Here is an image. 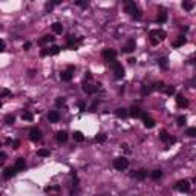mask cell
Returning <instances> with one entry per match:
<instances>
[{
  "mask_svg": "<svg viewBox=\"0 0 196 196\" xmlns=\"http://www.w3.org/2000/svg\"><path fill=\"white\" fill-rule=\"evenodd\" d=\"M124 9H126V12H129L133 18H136V20H139V18H141V11H139V8L136 6V3H135V2H126Z\"/></svg>",
  "mask_w": 196,
  "mask_h": 196,
  "instance_id": "1",
  "label": "cell"
},
{
  "mask_svg": "<svg viewBox=\"0 0 196 196\" xmlns=\"http://www.w3.org/2000/svg\"><path fill=\"white\" fill-rule=\"evenodd\" d=\"M90 80H92V75H90V74L87 72V75H86V78H84V83H83V90L86 92V93H95L96 90H98V86H100V84H92L90 83Z\"/></svg>",
  "mask_w": 196,
  "mask_h": 196,
  "instance_id": "2",
  "label": "cell"
},
{
  "mask_svg": "<svg viewBox=\"0 0 196 196\" xmlns=\"http://www.w3.org/2000/svg\"><path fill=\"white\" fill-rule=\"evenodd\" d=\"M112 69H113V77H115L116 80H121L122 77H124V67H122L121 63L112 61Z\"/></svg>",
  "mask_w": 196,
  "mask_h": 196,
  "instance_id": "3",
  "label": "cell"
},
{
  "mask_svg": "<svg viewBox=\"0 0 196 196\" xmlns=\"http://www.w3.org/2000/svg\"><path fill=\"white\" fill-rule=\"evenodd\" d=\"M113 167H115L116 170H119V172L126 170V168L129 167V159H126L124 156L116 158V159H113Z\"/></svg>",
  "mask_w": 196,
  "mask_h": 196,
  "instance_id": "4",
  "label": "cell"
},
{
  "mask_svg": "<svg viewBox=\"0 0 196 196\" xmlns=\"http://www.w3.org/2000/svg\"><path fill=\"white\" fill-rule=\"evenodd\" d=\"M101 55H103V58H104L107 63H112V61H115V58H116V51H115V49H104Z\"/></svg>",
  "mask_w": 196,
  "mask_h": 196,
  "instance_id": "5",
  "label": "cell"
},
{
  "mask_svg": "<svg viewBox=\"0 0 196 196\" xmlns=\"http://www.w3.org/2000/svg\"><path fill=\"white\" fill-rule=\"evenodd\" d=\"M175 190H178V191H181V193H187V191L190 190V182H188L187 179L178 181V182L175 184Z\"/></svg>",
  "mask_w": 196,
  "mask_h": 196,
  "instance_id": "6",
  "label": "cell"
},
{
  "mask_svg": "<svg viewBox=\"0 0 196 196\" xmlns=\"http://www.w3.org/2000/svg\"><path fill=\"white\" fill-rule=\"evenodd\" d=\"M149 35L153 37V38H156V40L159 41V40H164V38H165V31H162V29H152V31L149 32Z\"/></svg>",
  "mask_w": 196,
  "mask_h": 196,
  "instance_id": "7",
  "label": "cell"
},
{
  "mask_svg": "<svg viewBox=\"0 0 196 196\" xmlns=\"http://www.w3.org/2000/svg\"><path fill=\"white\" fill-rule=\"evenodd\" d=\"M29 139L34 141V142L40 141V139H41V132H40L37 127H32V129L29 130Z\"/></svg>",
  "mask_w": 196,
  "mask_h": 196,
  "instance_id": "8",
  "label": "cell"
},
{
  "mask_svg": "<svg viewBox=\"0 0 196 196\" xmlns=\"http://www.w3.org/2000/svg\"><path fill=\"white\" fill-rule=\"evenodd\" d=\"M135 47H136L135 40H133V38H129V40H127V43L124 44V47H122V51L129 54V52H133V51H135Z\"/></svg>",
  "mask_w": 196,
  "mask_h": 196,
  "instance_id": "9",
  "label": "cell"
},
{
  "mask_svg": "<svg viewBox=\"0 0 196 196\" xmlns=\"http://www.w3.org/2000/svg\"><path fill=\"white\" fill-rule=\"evenodd\" d=\"M141 118L144 119V126H145L147 129H152V127H155V121H153L150 116H147L144 112H141Z\"/></svg>",
  "mask_w": 196,
  "mask_h": 196,
  "instance_id": "10",
  "label": "cell"
},
{
  "mask_svg": "<svg viewBox=\"0 0 196 196\" xmlns=\"http://www.w3.org/2000/svg\"><path fill=\"white\" fill-rule=\"evenodd\" d=\"M176 104H178V107H187L188 106V100L182 93H178L176 95Z\"/></svg>",
  "mask_w": 196,
  "mask_h": 196,
  "instance_id": "11",
  "label": "cell"
},
{
  "mask_svg": "<svg viewBox=\"0 0 196 196\" xmlns=\"http://www.w3.org/2000/svg\"><path fill=\"white\" fill-rule=\"evenodd\" d=\"M47 119H49V122H58L60 121V113L57 110H51L47 113Z\"/></svg>",
  "mask_w": 196,
  "mask_h": 196,
  "instance_id": "12",
  "label": "cell"
},
{
  "mask_svg": "<svg viewBox=\"0 0 196 196\" xmlns=\"http://www.w3.org/2000/svg\"><path fill=\"white\" fill-rule=\"evenodd\" d=\"M14 167L17 170V173H18V172H21V170H24V167H26V161H24V158H17Z\"/></svg>",
  "mask_w": 196,
  "mask_h": 196,
  "instance_id": "13",
  "label": "cell"
},
{
  "mask_svg": "<svg viewBox=\"0 0 196 196\" xmlns=\"http://www.w3.org/2000/svg\"><path fill=\"white\" fill-rule=\"evenodd\" d=\"M15 173H17L15 167H8V168H5V172H3V178H5V179H9V178H12Z\"/></svg>",
  "mask_w": 196,
  "mask_h": 196,
  "instance_id": "14",
  "label": "cell"
},
{
  "mask_svg": "<svg viewBox=\"0 0 196 196\" xmlns=\"http://www.w3.org/2000/svg\"><path fill=\"white\" fill-rule=\"evenodd\" d=\"M60 78H61V81H70L72 80V72L70 70H63L60 74Z\"/></svg>",
  "mask_w": 196,
  "mask_h": 196,
  "instance_id": "15",
  "label": "cell"
},
{
  "mask_svg": "<svg viewBox=\"0 0 196 196\" xmlns=\"http://www.w3.org/2000/svg\"><path fill=\"white\" fill-rule=\"evenodd\" d=\"M156 20H158V23H164L165 20H167V12H165V9H159V14H158V17H156Z\"/></svg>",
  "mask_w": 196,
  "mask_h": 196,
  "instance_id": "16",
  "label": "cell"
},
{
  "mask_svg": "<svg viewBox=\"0 0 196 196\" xmlns=\"http://www.w3.org/2000/svg\"><path fill=\"white\" fill-rule=\"evenodd\" d=\"M55 138H57V141H58V142H66V141H67V133H66L64 130H60V132L57 133V136H55Z\"/></svg>",
  "mask_w": 196,
  "mask_h": 196,
  "instance_id": "17",
  "label": "cell"
},
{
  "mask_svg": "<svg viewBox=\"0 0 196 196\" xmlns=\"http://www.w3.org/2000/svg\"><path fill=\"white\" fill-rule=\"evenodd\" d=\"M52 31H54L55 34H61V32H63V24H61L60 21L52 23Z\"/></svg>",
  "mask_w": 196,
  "mask_h": 196,
  "instance_id": "18",
  "label": "cell"
},
{
  "mask_svg": "<svg viewBox=\"0 0 196 196\" xmlns=\"http://www.w3.org/2000/svg\"><path fill=\"white\" fill-rule=\"evenodd\" d=\"M185 41H187V40H185V37H184V35H179V37H178V38L173 41V46H175V47L184 46V44H185Z\"/></svg>",
  "mask_w": 196,
  "mask_h": 196,
  "instance_id": "19",
  "label": "cell"
},
{
  "mask_svg": "<svg viewBox=\"0 0 196 196\" xmlns=\"http://www.w3.org/2000/svg\"><path fill=\"white\" fill-rule=\"evenodd\" d=\"M158 64H159V67H162V69H168V58H167V57L158 58Z\"/></svg>",
  "mask_w": 196,
  "mask_h": 196,
  "instance_id": "20",
  "label": "cell"
},
{
  "mask_svg": "<svg viewBox=\"0 0 196 196\" xmlns=\"http://www.w3.org/2000/svg\"><path fill=\"white\" fill-rule=\"evenodd\" d=\"M150 89H152V90H164V89H165V84H164V81H156V83L152 84Z\"/></svg>",
  "mask_w": 196,
  "mask_h": 196,
  "instance_id": "21",
  "label": "cell"
},
{
  "mask_svg": "<svg viewBox=\"0 0 196 196\" xmlns=\"http://www.w3.org/2000/svg\"><path fill=\"white\" fill-rule=\"evenodd\" d=\"M132 176L136 178V179H144L147 176V172L145 170H138V172H135V173H132Z\"/></svg>",
  "mask_w": 196,
  "mask_h": 196,
  "instance_id": "22",
  "label": "cell"
},
{
  "mask_svg": "<svg viewBox=\"0 0 196 196\" xmlns=\"http://www.w3.org/2000/svg\"><path fill=\"white\" fill-rule=\"evenodd\" d=\"M161 176H162V170H153L152 173H150V178H152L153 181H158Z\"/></svg>",
  "mask_w": 196,
  "mask_h": 196,
  "instance_id": "23",
  "label": "cell"
},
{
  "mask_svg": "<svg viewBox=\"0 0 196 196\" xmlns=\"http://www.w3.org/2000/svg\"><path fill=\"white\" fill-rule=\"evenodd\" d=\"M115 113H116L118 118H127V116H129V112H127L126 109H116Z\"/></svg>",
  "mask_w": 196,
  "mask_h": 196,
  "instance_id": "24",
  "label": "cell"
},
{
  "mask_svg": "<svg viewBox=\"0 0 196 196\" xmlns=\"http://www.w3.org/2000/svg\"><path fill=\"white\" fill-rule=\"evenodd\" d=\"M159 139H161L162 142H168V141H170V136H168L167 130H161V132H159Z\"/></svg>",
  "mask_w": 196,
  "mask_h": 196,
  "instance_id": "25",
  "label": "cell"
},
{
  "mask_svg": "<svg viewBox=\"0 0 196 196\" xmlns=\"http://www.w3.org/2000/svg\"><path fill=\"white\" fill-rule=\"evenodd\" d=\"M5 122H6V124H8V126H11V124H14V122H15V116H14L12 113H8V115L5 116Z\"/></svg>",
  "mask_w": 196,
  "mask_h": 196,
  "instance_id": "26",
  "label": "cell"
},
{
  "mask_svg": "<svg viewBox=\"0 0 196 196\" xmlns=\"http://www.w3.org/2000/svg\"><path fill=\"white\" fill-rule=\"evenodd\" d=\"M129 115L133 116V118H139V116H141V110H139L138 107H132L130 112H129Z\"/></svg>",
  "mask_w": 196,
  "mask_h": 196,
  "instance_id": "27",
  "label": "cell"
},
{
  "mask_svg": "<svg viewBox=\"0 0 196 196\" xmlns=\"http://www.w3.org/2000/svg\"><path fill=\"white\" fill-rule=\"evenodd\" d=\"M51 41H54V37H51V35H44V37H41L40 38V44H44V43H51Z\"/></svg>",
  "mask_w": 196,
  "mask_h": 196,
  "instance_id": "28",
  "label": "cell"
},
{
  "mask_svg": "<svg viewBox=\"0 0 196 196\" xmlns=\"http://www.w3.org/2000/svg\"><path fill=\"white\" fill-rule=\"evenodd\" d=\"M74 139L78 141V142H83L84 141V135L81 132H74Z\"/></svg>",
  "mask_w": 196,
  "mask_h": 196,
  "instance_id": "29",
  "label": "cell"
},
{
  "mask_svg": "<svg viewBox=\"0 0 196 196\" xmlns=\"http://www.w3.org/2000/svg\"><path fill=\"white\" fill-rule=\"evenodd\" d=\"M21 118H23L24 121H32V118H34V116H32V113H31V112L24 110V112L21 113Z\"/></svg>",
  "mask_w": 196,
  "mask_h": 196,
  "instance_id": "30",
  "label": "cell"
},
{
  "mask_svg": "<svg viewBox=\"0 0 196 196\" xmlns=\"http://www.w3.org/2000/svg\"><path fill=\"white\" fill-rule=\"evenodd\" d=\"M193 6H194V3H193V2H182V8H184L185 11H191V9H193Z\"/></svg>",
  "mask_w": 196,
  "mask_h": 196,
  "instance_id": "31",
  "label": "cell"
},
{
  "mask_svg": "<svg viewBox=\"0 0 196 196\" xmlns=\"http://www.w3.org/2000/svg\"><path fill=\"white\" fill-rule=\"evenodd\" d=\"M60 52V46H52L49 47V55H57Z\"/></svg>",
  "mask_w": 196,
  "mask_h": 196,
  "instance_id": "32",
  "label": "cell"
},
{
  "mask_svg": "<svg viewBox=\"0 0 196 196\" xmlns=\"http://www.w3.org/2000/svg\"><path fill=\"white\" fill-rule=\"evenodd\" d=\"M106 138H107V136H106L104 133H98V135L95 136V139H96L98 142H104V141H106Z\"/></svg>",
  "mask_w": 196,
  "mask_h": 196,
  "instance_id": "33",
  "label": "cell"
},
{
  "mask_svg": "<svg viewBox=\"0 0 196 196\" xmlns=\"http://www.w3.org/2000/svg\"><path fill=\"white\" fill-rule=\"evenodd\" d=\"M176 121H178V126H184V124H185V121H187V118H185L184 115H181V116H178Z\"/></svg>",
  "mask_w": 196,
  "mask_h": 196,
  "instance_id": "34",
  "label": "cell"
},
{
  "mask_svg": "<svg viewBox=\"0 0 196 196\" xmlns=\"http://www.w3.org/2000/svg\"><path fill=\"white\" fill-rule=\"evenodd\" d=\"M185 133H187L188 136H191V138H193V136H196V129H194V127H190V129H187V132H185Z\"/></svg>",
  "mask_w": 196,
  "mask_h": 196,
  "instance_id": "35",
  "label": "cell"
},
{
  "mask_svg": "<svg viewBox=\"0 0 196 196\" xmlns=\"http://www.w3.org/2000/svg\"><path fill=\"white\" fill-rule=\"evenodd\" d=\"M165 93H167V95H173V93H175V87H173V86H167V87H165Z\"/></svg>",
  "mask_w": 196,
  "mask_h": 196,
  "instance_id": "36",
  "label": "cell"
},
{
  "mask_svg": "<svg viewBox=\"0 0 196 196\" xmlns=\"http://www.w3.org/2000/svg\"><path fill=\"white\" fill-rule=\"evenodd\" d=\"M38 156H49V150L47 149H40L38 150Z\"/></svg>",
  "mask_w": 196,
  "mask_h": 196,
  "instance_id": "37",
  "label": "cell"
},
{
  "mask_svg": "<svg viewBox=\"0 0 196 196\" xmlns=\"http://www.w3.org/2000/svg\"><path fill=\"white\" fill-rule=\"evenodd\" d=\"M11 145H12V149H18V147H20V141L14 139V141H11Z\"/></svg>",
  "mask_w": 196,
  "mask_h": 196,
  "instance_id": "38",
  "label": "cell"
},
{
  "mask_svg": "<svg viewBox=\"0 0 196 196\" xmlns=\"http://www.w3.org/2000/svg\"><path fill=\"white\" fill-rule=\"evenodd\" d=\"M75 3H77V5L80 6V8H84V9L87 8V2H81V0H77Z\"/></svg>",
  "mask_w": 196,
  "mask_h": 196,
  "instance_id": "39",
  "label": "cell"
},
{
  "mask_svg": "<svg viewBox=\"0 0 196 196\" xmlns=\"http://www.w3.org/2000/svg\"><path fill=\"white\" fill-rule=\"evenodd\" d=\"M5 159H6V153L5 152H0V165L5 162Z\"/></svg>",
  "mask_w": 196,
  "mask_h": 196,
  "instance_id": "40",
  "label": "cell"
},
{
  "mask_svg": "<svg viewBox=\"0 0 196 196\" xmlns=\"http://www.w3.org/2000/svg\"><path fill=\"white\" fill-rule=\"evenodd\" d=\"M55 104L60 107V106H64V98H57V101H55Z\"/></svg>",
  "mask_w": 196,
  "mask_h": 196,
  "instance_id": "41",
  "label": "cell"
},
{
  "mask_svg": "<svg viewBox=\"0 0 196 196\" xmlns=\"http://www.w3.org/2000/svg\"><path fill=\"white\" fill-rule=\"evenodd\" d=\"M5 47H6L5 41H3V40H0V52H3V51H5Z\"/></svg>",
  "mask_w": 196,
  "mask_h": 196,
  "instance_id": "42",
  "label": "cell"
},
{
  "mask_svg": "<svg viewBox=\"0 0 196 196\" xmlns=\"http://www.w3.org/2000/svg\"><path fill=\"white\" fill-rule=\"evenodd\" d=\"M40 55H41V57H46V55H49V49H43V51L40 52Z\"/></svg>",
  "mask_w": 196,
  "mask_h": 196,
  "instance_id": "43",
  "label": "cell"
},
{
  "mask_svg": "<svg viewBox=\"0 0 196 196\" xmlns=\"http://www.w3.org/2000/svg\"><path fill=\"white\" fill-rule=\"evenodd\" d=\"M29 47H31V43H29V41H26V43L23 44V49H24V51H28Z\"/></svg>",
  "mask_w": 196,
  "mask_h": 196,
  "instance_id": "44",
  "label": "cell"
},
{
  "mask_svg": "<svg viewBox=\"0 0 196 196\" xmlns=\"http://www.w3.org/2000/svg\"><path fill=\"white\" fill-rule=\"evenodd\" d=\"M2 95H5V96H9V95H11V92H9L8 89H5V90H2Z\"/></svg>",
  "mask_w": 196,
  "mask_h": 196,
  "instance_id": "45",
  "label": "cell"
},
{
  "mask_svg": "<svg viewBox=\"0 0 196 196\" xmlns=\"http://www.w3.org/2000/svg\"><path fill=\"white\" fill-rule=\"evenodd\" d=\"M78 107H80V110H84V109H86V106H84V103H83V101H80V103H78Z\"/></svg>",
  "mask_w": 196,
  "mask_h": 196,
  "instance_id": "46",
  "label": "cell"
}]
</instances>
